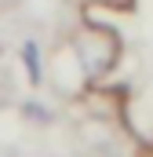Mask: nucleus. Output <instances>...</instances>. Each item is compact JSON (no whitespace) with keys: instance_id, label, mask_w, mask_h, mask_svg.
<instances>
[{"instance_id":"nucleus-1","label":"nucleus","mask_w":153,"mask_h":157,"mask_svg":"<svg viewBox=\"0 0 153 157\" xmlns=\"http://www.w3.org/2000/svg\"><path fill=\"white\" fill-rule=\"evenodd\" d=\"M76 62L88 77H106L120 62V37H117L110 26H99V22H88L80 26V33L73 40Z\"/></svg>"}]
</instances>
